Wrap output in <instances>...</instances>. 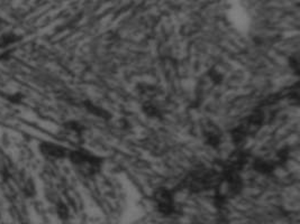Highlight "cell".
Segmentation results:
<instances>
[{"label": "cell", "instance_id": "1", "mask_svg": "<svg viewBox=\"0 0 300 224\" xmlns=\"http://www.w3.org/2000/svg\"><path fill=\"white\" fill-rule=\"evenodd\" d=\"M155 199L162 212L168 213L172 210V199L167 190H159L155 192Z\"/></svg>", "mask_w": 300, "mask_h": 224}]
</instances>
